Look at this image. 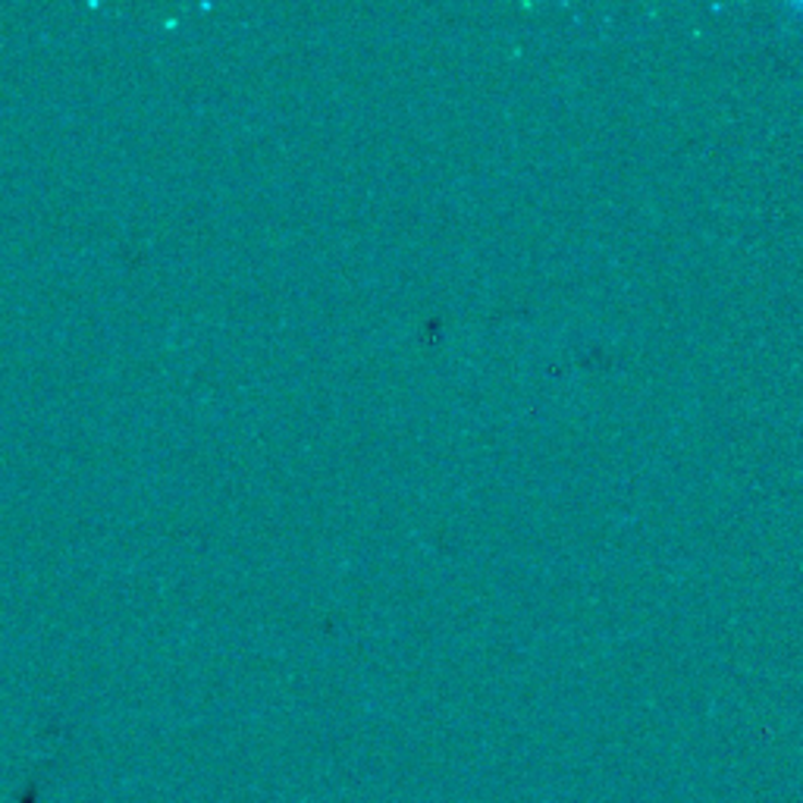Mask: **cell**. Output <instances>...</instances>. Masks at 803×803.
I'll return each instance as SVG.
<instances>
[{
	"instance_id": "1",
	"label": "cell",
	"mask_w": 803,
	"mask_h": 803,
	"mask_svg": "<svg viewBox=\"0 0 803 803\" xmlns=\"http://www.w3.org/2000/svg\"><path fill=\"white\" fill-rule=\"evenodd\" d=\"M20 803H38V794H35V784H28L25 788V794L20 798Z\"/></svg>"
}]
</instances>
